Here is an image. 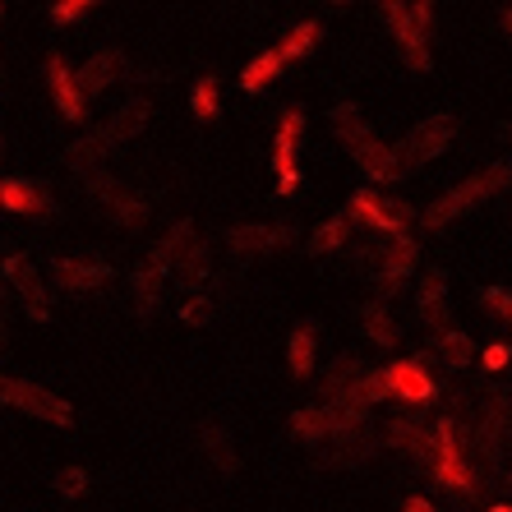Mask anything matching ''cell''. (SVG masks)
<instances>
[{"label": "cell", "mask_w": 512, "mask_h": 512, "mask_svg": "<svg viewBox=\"0 0 512 512\" xmlns=\"http://www.w3.org/2000/svg\"><path fill=\"white\" fill-rule=\"evenodd\" d=\"M333 130H337V139L351 148V157L360 162V171L370 180H397L402 171H397V162H393V148H383L379 139L370 134V125L360 120V107H351V102H337L333 107Z\"/></svg>", "instance_id": "6da1fadb"}, {"label": "cell", "mask_w": 512, "mask_h": 512, "mask_svg": "<svg viewBox=\"0 0 512 512\" xmlns=\"http://www.w3.org/2000/svg\"><path fill=\"white\" fill-rule=\"evenodd\" d=\"M508 180H512V167H508V162H494V167H485L480 176L462 180L457 190H448L443 199H434V203L425 208V227H443V222H453V217L471 213V208H476V203H485L489 194H499Z\"/></svg>", "instance_id": "7a4b0ae2"}, {"label": "cell", "mask_w": 512, "mask_h": 512, "mask_svg": "<svg viewBox=\"0 0 512 512\" xmlns=\"http://www.w3.org/2000/svg\"><path fill=\"white\" fill-rule=\"evenodd\" d=\"M148 120V102L143 97H134V102H125V107L116 111V120H107L97 134H88V139H79L70 148V162H79V167H97L107 153H116L120 143H130L134 134H139V125Z\"/></svg>", "instance_id": "3957f363"}, {"label": "cell", "mask_w": 512, "mask_h": 512, "mask_svg": "<svg viewBox=\"0 0 512 512\" xmlns=\"http://www.w3.org/2000/svg\"><path fill=\"white\" fill-rule=\"evenodd\" d=\"M0 406H14V411H24V416L42 420V425H70L74 420V406L65 397H56L51 388H37L28 379H10V374H0Z\"/></svg>", "instance_id": "277c9868"}, {"label": "cell", "mask_w": 512, "mask_h": 512, "mask_svg": "<svg viewBox=\"0 0 512 512\" xmlns=\"http://www.w3.org/2000/svg\"><path fill=\"white\" fill-rule=\"evenodd\" d=\"M453 134H457V116H429V120H420L416 130H411V134H406V139L393 148L397 171L425 167L429 157H439L443 148L453 143Z\"/></svg>", "instance_id": "5b68a950"}, {"label": "cell", "mask_w": 512, "mask_h": 512, "mask_svg": "<svg viewBox=\"0 0 512 512\" xmlns=\"http://www.w3.org/2000/svg\"><path fill=\"white\" fill-rule=\"evenodd\" d=\"M305 134V111L286 107L282 125H277V148H273V167H277V194H291L300 185V167H296V148Z\"/></svg>", "instance_id": "8992f818"}, {"label": "cell", "mask_w": 512, "mask_h": 512, "mask_svg": "<svg viewBox=\"0 0 512 512\" xmlns=\"http://www.w3.org/2000/svg\"><path fill=\"white\" fill-rule=\"evenodd\" d=\"M434 480H443L448 489H476V476H471V466L462 462V448H457L453 420L434 425Z\"/></svg>", "instance_id": "52a82bcc"}, {"label": "cell", "mask_w": 512, "mask_h": 512, "mask_svg": "<svg viewBox=\"0 0 512 512\" xmlns=\"http://www.w3.org/2000/svg\"><path fill=\"white\" fill-rule=\"evenodd\" d=\"M383 14H388V28H393L397 47H402V60L416 74H425L429 70V42H425V28L416 24V14L406 10V5H383Z\"/></svg>", "instance_id": "ba28073f"}, {"label": "cell", "mask_w": 512, "mask_h": 512, "mask_svg": "<svg viewBox=\"0 0 512 512\" xmlns=\"http://www.w3.org/2000/svg\"><path fill=\"white\" fill-rule=\"evenodd\" d=\"M383 379H388V397H402L406 406H425L434 397V379L425 374L420 360H397L383 370Z\"/></svg>", "instance_id": "9c48e42d"}, {"label": "cell", "mask_w": 512, "mask_h": 512, "mask_svg": "<svg viewBox=\"0 0 512 512\" xmlns=\"http://www.w3.org/2000/svg\"><path fill=\"white\" fill-rule=\"evenodd\" d=\"M351 217L356 222H365V227L374 231H388V236H406V213H397V208H388V199H379L374 190H356L351 194Z\"/></svg>", "instance_id": "30bf717a"}, {"label": "cell", "mask_w": 512, "mask_h": 512, "mask_svg": "<svg viewBox=\"0 0 512 512\" xmlns=\"http://www.w3.org/2000/svg\"><path fill=\"white\" fill-rule=\"evenodd\" d=\"M0 208L5 213H24V217H51V194L33 180L5 176L0 180Z\"/></svg>", "instance_id": "8fae6325"}, {"label": "cell", "mask_w": 512, "mask_h": 512, "mask_svg": "<svg viewBox=\"0 0 512 512\" xmlns=\"http://www.w3.org/2000/svg\"><path fill=\"white\" fill-rule=\"evenodd\" d=\"M47 84H51V97H56V107L65 120H84L88 111V97L79 93V79H74V70L65 65L60 56L47 60Z\"/></svg>", "instance_id": "7c38bea8"}, {"label": "cell", "mask_w": 512, "mask_h": 512, "mask_svg": "<svg viewBox=\"0 0 512 512\" xmlns=\"http://www.w3.org/2000/svg\"><path fill=\"white\" fill-rule=\"evenodd\" d=\"M416 259H420V250H416V240H406V236H397L388 250L374 259V273H379V282H383V291H397V286L406 282V277L416 273Z\"/></svg>", "instance_id": "4fadbf2b"}, {"label": "cell", "mask_w": 512, "mask_h": 512, "mask_svg": "<svg viewBox=\"0 0 512 512\" xmlns=\"http://www.w3.org/2000/svg\"><path fill=\"white\" fill-rule=\"evenodd\" d=\"M5 277H14L19 296H24V310L33 314L37 323H47L51 319V296H47V286H42V277H37L24 259H10V263H5Z\"/></svg>", "instance_id": "5bb4252c"}, {"label": "cell", "mask_w": 512, "mask_h": 512, "mask_svg": "<svg viewBox=\"0 0 512 512\" xmlns=\"http://www.w3.org/2000/svg\"><path fill=\"white\" fill-rule=\"evenodd\" d=\"M88 190H93L97 199H107V208L120 217V222H125V227H134V222H143V217H148V203H143L139 194L120 190L111 176H93V180H88Z\"/></svg>", "instance_id": "9a60e30c"}, {"label": "cell", "mask_w": 512, "mask_h": 512, "mask_svg": "<svg viewBox=\"0 0 512 512\" xmlns=\"http://www.w3.org/2000/svg\"><path fill=\"white\" fill-rule=\"evenodd\" d=\"M51 277L65 291H97L111 277L107 263H84V259H51Z\"/></svg>", "instance_id": "2e32d148"}, {"label": "cell", "mask_w": 512, "mask_h": 512, "mask_svg": "<svg viewBox=\"0 0 512 512\" xmlns=\"http://www.w3.org/2000/svg\"><path fill=\"white\" fill-rule=\"evenodd\" d=\"M291 240H296L291 227H231L227 231V245L240 250V254H268V250L291 245Z\"/></svg>", "instance_id": "e0dca14e"}, {"label": "cell", "mask_w": 512, "mask_h": 512, "mask_svg": "<svg viewBox=\"0 0 512 512\" xmlns=\"http://www.w3.org/2000/svg\"><path fill=\"white\" fill-rule=\"evenodd\" d=\"M416 305H420V319H425L429 328H443V319H448V277H443V268L420 277Z\"/></svg>", "instance_id": "ac0fdd59"}, {"label": "cell", "mask_w": 512, "mask_h": 512, "mask_svg": "<svg viewBox=\"0 0 512 512\" xmlns=\"http://www.w3.org/2000/svg\"><path fill=\"white\" fill-rule=\"evenodd\" d=\"M434 360H439L443 370H466L476 360V342L466 333H439L434 337Z\"/></svg>", "instance_id": "d6986e66"}, {"label": "cell", "mask_w": 512, "mask_h": 512, "mask_svg": "<svg viewBox=\"0 0 512 512\" xmlns=\"http://www.w3.org/2000/svg\"><path fill=\"white\" fill-rule=\"evenodd\" d=\"M388 443H393V448H411V453L425 457L429 448H434V434H429L416 416H397V420H388Z\"/></svg>", "instance_id": "ffe728a7"}, {"label": "cell", "mask_w": 512, "mask_h": 512, "mask_svg": "<svg viewBox=\"0 0 512 512\" xmlns=\"http://www.w3.org/2000/svg\"><path fill=\"white\" fill-rule=\"evenodd\" d=\"M291 429H296V439H305V443L333 439V411H328V402L296 411V416H291Z\"/></svg>", "instance_id": "44dd1931"}, {"label": "cell", "mask_w": 512, "mask_h": 512, "mask_svg": "<svg viewBox=\"0 0 512 512\" xmlns=\"http://www.w3.org/2000/svg\"><path fill=\"white\" fill-rule=\"evenodd\" d=\"M116 70H120V56H116V51H97L84 70L74 74V79H79V93H84V97L88 93H102V88L116 79Z\"/></svg>", "instance_id": "7402d4cb"}, {"label": "cell", "mask_w": 512, "mask_h": 512, "mask_svg": "<svg viewBox=\"0 0 512 512\" xmlns=\"http://www.w3.org/2000/svg\"><path fill=\"white\" fill-rule=\"evenodd\" d=\"M370 453H374L370 425H360V429H351V434H337L333 439V462L337 466H356V462H365Z\"/></svg>", "instance_id": "603a6c76"}, {"label": "cell", "mask_w": 512, "mask_h": 512, "mask_svg": "<svg viewBox=\"0 0 512 512\" xmlns=\"http://www.w3.org/2000/svg\"><path fill=\"white\" fill-rule=\"evenodd\" d=\"M503 434H508V397H494L485 406V416H480V443H485L489 457H499Z\"/></svg>", "instance_id": "cb8c5ba5"}, {"label": "cell", "mask_w": 512, "mask_h": 512, "mask_svg": "<svg viewBox=\"0 0 512 512\" xmlns=\"http://www.w3.org/2000/svg\"><path fill=\"white\" fill-rule=\"evenodd\" d=\"M277 74H282V56L277 51H263V56H254L245 70H240V88L245 93H259L263 84H273Z\"/></svg>", "instance_id": "d4e9b609"}, {"label": "cell", "mask_w": 512, "mask_h": 512, "mask_svg": "<svg viewBox=\"0 0 512 512\" xmlns=\"http://www.w3.org/2000/svg\"><path fill=\"white\" fill-rule=\"evenodd\" d=\"M286 360H291V374H296V379H305V374L314 370V328L310 323H300L296 333H291V342H286Z\"/></svg>", "instance_id": "484cf974"}, {"label": "cell", "mask_w": 512, "mask_h": 512, "mask_svg": "<svg viewBox=\"0 0 512 512\" xmlns=\"http://www.w3.org/2000/svg\"><path fill=\"white\" fill-rule=\"evenodd\" d=\"M360 328L370 333V342L397 346V323H393V314L383 310V305H365V310H360Z\"/></svg>", "instance_id": "4316f807"}, {"label": "cell", "mask_w": 512, "mask_h": 512, "mask_svg": "<svg viewBox=\"0 0 512 512\" xmlns=\"http://www.w3.org/2000/svg\"><path fill=\"white\" fill-rule=\"evenodd\" d=\"M157 300H162V273H153V268L143 263L139 273H134V305H139L143 314H153Z\"/></svg>", "instance_id": "83f0119b"}, {"label": "cell", "mask_w": 512, "mask_h": 512, "mask_svg": "<svg viewBox=\"0 0 512 512\" xmlns=\"http://www.w3.org/2000/svg\"><path fill=\"white\" fill-rule=\"evenodd\" d=\"M314 42H319V24H300V28H291V33H286V42L277 47V56H282V65H286V60H300V56H310Z\"/></svg>", "instance_id": "f1b7e54d"}, {"label": "cell", "mask_w": 512, "mask_h": 512, "mask_svg": "<svg viewBox=\"0 0 512 512\" xmlns=\"http://www.w3.org/2000/svg\"><path fill=\"white\" fill-rule=\"evenodd\" d=\"M203 448H208V457H213L222 471H236V448H231V434H227V429L208 425V429H203Z\"/></svg>", "instance_id": "f546056e"}, {"label": "cell", "mask_w": 512, "mask_h": 512, "mask_svg": "<svg viewBox=\"0 0 512 512\" xmlns=\"http://www.w3.org/2000/svg\"><path fill=\"white\" fill-rule=\"evenodd\" d=\"M342 245H346V217H333V222H323V227L314 231V240H310L314 254H333V250H342Z\"/></svg>", "instance_id": "4dcf8cb0"}, {"label": "cell", "mask_w": 512, "mask_h": 512, "mask_svg": "<svg viewBox=\"0 0 512 512\" xmlns=\"http://www.w3.org/2000/svg\"><path fill=\"white\" fill-rule=\"evenodd\" d=\"M180 277H185V286H199L203 277H208V250L203 245H185V254H180Z\"/></svg>", "instance_id": "1f68e13d"}, {"label": "cell", "mask_w": 512, "mask_h": 512, "mask_svg": "<svg viewBox=\"0 0 512 512\" xmlns=\"http://www.w3.org/2000/svg\"><path fill=\"white\" fill-rule=\"evenodd\" d=\"M84 489H88V471H84V466H65V471L56 476V494H60V499H79Z\"/></svg>", "instance_id": "d6a6232c"}, {"label": "cell", "mask_w": 512, "mask_h": 512, "mask_svg": "<svg viewBox=\"0 0 512 512\" xmlns=\"http://www.w3.org/2000/svg\"><path fill=\"white\" fill-rule=\"evenodd\" d=\"M190 102H194V116H199V120L217 116V79H199Z\"/></svg>", "instance_id": "836d02e7"}, {"label": "cell", "mask_w": 512, "mask_h": 512, "mask_svg": "<svg viewBox=\"0 0 512 512\" xmlns=\"http://www.w3.org/2000/svg\"><path fill=\"white\" fill-rule=\"evenodd\" d=\"M485 310L494 314V319L512 323V291H503V286H489V291H485Z\"/></svg>", "instance_id": "e575fe53"}, {"label": "cell", "mask_w": 512, "mask_h": 512, "mask_svg": "<svg viewBox=\"0 0 512 512\" xmlns=\"http://www.w3.org/2000/svg\"><path fill=\"white\" fill-rule=\"evenodd\" d=\"M88 10H93L88 0H60V5H51V19H56V24L65 28V24H79V19H84Z\"/></svg>", "instance_id": "d590c367"}, {"label": "cell", "mask_w": 512, "mask_h": 512, "mask_svg": "<svg viewBox=\"0 0 512 512\" xmlns=\"http://www.w3.org/2000/svg\"><path fill=\"white\" fill-rule=\"evenodd\" d=\"M508 360H512V346H508V342H494V346L485 351V370H503Z\"/></svg>", "instance_id": "8d00e7d4"}, {"label": "cell", "mask_w": 512, "mask_h": 512, "mask_svg": "<svg viewBox=\"0 0 512 512\" xmlns=\"http://www.w3.org/2000/svg\"><path fill=\"white\" fill-rule=\"evenodd\" d=\"M180 319L185 323H208V300H190V305L180 310Z\"/></svg>", "instance_id": "74e56055"}, {"label": "cell", "mask_w": 512, "mask_h": 512, "mask_svg": "<svg viewBox=\"0 0 512 512\" xmlns=\"http://www.w3.org/2000/svg\"><path fill=\"white\" fill-rule=\"evenodd\" d=\"M406 512H434V503L429 499H406Z\"/></svg>", "instance_id": "f35d334b"}, {"label": "cell", "mask_w": 512, "mask_h": 512, "mask_svg": "<svg viewBox=\"0 0 512 512\" xmlns=\"http://www.w3.org/2000/svg\"><path fill=\"white\" fill-rule=\"evenodd\" d=\"M0 337H5V291H0Z\"/></svg>", "instance_id": "ab89813d"}, {"label": "cell", "mask_w": 512, "mask_h": 512, "mask_svg": "<svg viewBox=\"0 0 512 512\" xmlns=\"http://www.w3.org/2000/svg\"><path fill=\"white\" fill-rule=\"evenodd\" d=\"M489 512H512V503H494V508H489Z\"/></svg>", "instance_id": "60d3db41"}, {"label": "cell", "mask_w": 512, "mask_h": 512, "mask_svg": "<svg viewBox=\"0 0 512 512\" xmlns=\"http://www.w3.org/2000/svg\"><path fill=\"white\" fill-rule=\"evenodd\" d=\"M503 28H508V33H512V10H508V14H503Z\"/></svg>", "instance_id": "b9f144b4"}, {"label": "cell", "mask_w": 512, "mask_h": 512, "mask_svg": "<svg viewBox=\"0 0 512 512\" xmlns=\"http://www.w3.org/2000/svg\"><path fill=\"white\" fill-rule=\"evenodd\" d=\"M508 485H512V471H508Z\"/></svg>", "instance_id": "7bdbcfd3"}]
</instances>
